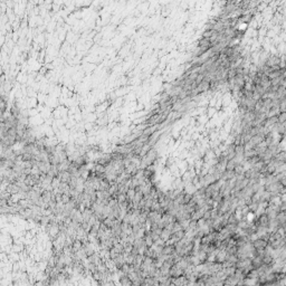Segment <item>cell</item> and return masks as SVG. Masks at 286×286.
I'll list each match as a JSON object with an SVG mask.
<instances>
[{
	"mask_svg": "<svg viewBox=\"0 0 286 286\" xmlns=\"http://www.w3.org/2000/svg\"><path fill=\"white\" fill-rule=\"evenodd\" d=\"M284 173H285V172H284ZM279 182H281L283 186H285V187H286V174H284V176L282 177V179L279 180Z\"/></svg>",
	"mask_w": 286,
	"mask_h": 286,
	"instance_id": "4",
	"label": "cell"
},
{
	"mask_svg": "<svg viewBox=\"0 0 286 286\" xmlns=\"http://www.w3.org/2000/svg\"><path fill=\"white\" fill-rule=\"evenodd\" d=\"M282 227L284 228V229H285V231H286V223H283V225H282Z\"/></svg>",
	"mask_w": 286,
	"mask_h": 286,
	"instance_id": "5",
	"label": "cell"
},
{
	"mask_svg": "<svg viewBox=\"0 0 286 286\" xmlns=\"http://www.w3.org/2000/svg\"><path fill=\"white\" fill-rule=\"evenodd\" d=\"M268 223H269V218L266 214H263L258 217L257 220V226H263V227H268Z\"/></svg>",
	"mask_w": 286,
	"mask_h": 286,
	"instance_id": "1",
	"label": "cell"
},
{
	"mask_svg": "<svg viewBox=\"0 0 286 286\" xmlns=\"http://www.w3.org/2000/svg\"><path fill=\"white\" fill-rule=\"evenodd\" d=\"M234 169H235V161H234V160H229V161H228L227 165H226V170L232 171Z\"/></svg>",
	"mask_w": 286,
	"mask_h": 286,
	"instance_id": "3",
	"label": "cell"
},
{
	"mask_svg": "<svg viewBox=\"0 0 286 286\" xmlns=\"http://www.w3.org/2000/svg\"><path fill=\"white\" fill-rule=\"evenodd\" d=\"M278 123H281V124L286 123V112H281L278 114Z\"/></svg>",
	"mask_w": 286,
	"mask_h": 286,
	"instance_id": "2",
	"label": "cell"
}]
</instances>
